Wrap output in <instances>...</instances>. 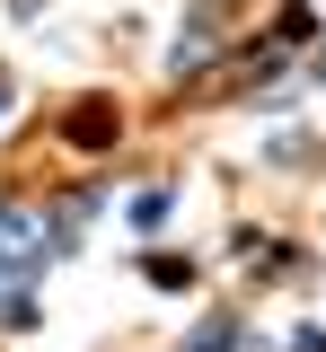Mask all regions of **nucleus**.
Instances as JSON below:
<instances>
[{
  "instance_id": "1",
  "label": "nucleus",
  "mask_w": 326,
  "mask_h": 352,
  "mask_svg": "<svg viewBox=\"0 0 326 352\" xmlns=\"http://www.w3.org/2000/svg\"><path fill=\"white\" fill-rule=\"evenodd\" d=\"M106 212V185H71V194H62V203H53V247H62V256H71V247H80V229H89V220Z\"/></svg>"
},
{
  "instance_id": "2",
  "label": "nucleus",
  "mask_w": 326,
  "mask_h": 352,
  "mask_svg": "<svg viewBox=\"0 0 326 352\" xmlns=\"http://www.w3.org/2000/svg\"><path fill=\"white\" fill-rule=\"evenodd\" d=\"M221 44H230V36H212V27L194 18V27H186V44H168V80H203V71L221 62Z\"/></svg>"
},
{
  "instance_id": "3",
  "label": "nucleus",
  "mask_w": 326,
  "mask_h": 352,
  "mask_svg": "<svg viewBox=\"0 0 326 352\" xmlns=\"http://www.w3.org/2000/svg\"><path fill=\"white\" fill-rule=\"evenodd\" d=\"M186 352H247V317H203L186 335Z\"/></svg>"
},
{
  "instance_id": "4",
  "label": "nucleus",
  "mask_w": 326,
  "mask_h": 352,
  "mask_svg": "<svg viewBox=\"0 0 326 352\" xmlns=\"http://www.w3.org/2000/svg\"><path fill=\"white\" fill-rule=\"evenodd\" d=\"M168 212H177V185H150V194H133V229H159Z\"/></svg>"
},
{
  "instance_id": "5",
  "label": "nucleus",
  "mask_w": 326,
  "mask_h": 352,
  "mask_svg": "<svg viewBox=\"0 0 326 352\" xmlns=\"http://www.w3.org/2000/svg\"><path fill=\"white\" fill-rule=\"evenodd\" d=\"M71 141H80V150H89V141H115V106H89V115H71Z\"/></svg>"
},
{
  "instance_id": "6",
  "label": "nucleus",
  "mask_w": 326,
  "mask_h": 352,
  "mask_svg": "<svg viewBox=\"0 0 326 352\" xmlns=\"http://www.w3.org/2000/svg\"><path fill=\"white\" fill-rule=\"evenodd\" d=\"M141 273H150V282H168V291H186V282H194L186 256H141Z\"/></svg>"
},
{
  "instance_id": "7",
  "label": "nucleus",
  "mask_w": 326,
  "mask_h": 352,
  "mask_svg": "<svg viewBox=\"0 0 326 352\" xmlns=\"http://www.w3.org/2000/svg\"><path fill=\"white\" fill-rule=\"evenodd\" d=\"M265 159H274V168H300V159H318V141H309V132H282Z\"/></svg>"
},
{
  "instance_id": "8",
  "label": "nucleus",
  "mask_w": 326,
  "mask_h": 352,
  "mask_svg": "<svg viewBox=\"0 0 326 352\" xmlns=\"http://www.w3.org/2000/svg\"><path fill=\"white\" fill-rule=\"evenodd\" d=\"M0 115H9V80H0Z\"/></svg>"
},
{
  "instance_id": "9",
  "label": "nucleus",
  "mask_w": 326,
  "mask_h": 352,
  "mask_svg": "<svg viewBox=\"0 0 326 352\" xmlns=\"http://www.w3.org/2000/svg\"><path fill=\"white\" fill-rule=\"evenodd\" d=\"M309 80H326V53H318V71H309Z\"/></svg>"
}]
</instances>
